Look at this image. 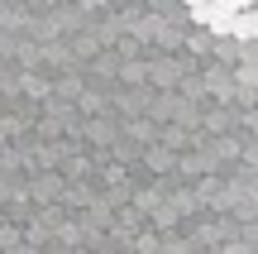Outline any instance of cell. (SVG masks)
<instances>
[{
    "label": "cell",
    "mask_w": 258,
    "mask_h": 254,
    "mask_svg": "<svg viewBox=\"0 0 258 254\" xmlns=\"http://www.w3.org/2000/svg\"><path fill=\"white\" fill-rule=\"evenodd\" d=\"M234 38H258V15L239 10V19H234Z\"/></svg>",
    "instance_id": "obj_2"
},
{
    "label": "cell",
    "mask_w": 258,
    "mask_h": 254,
    "mask_svg": "<svg viewBox=\"0 0 258 254\" xmlns=\"http://www.w3.org/2000/svg\"><path fill=\"white\" fill-rule=\"evenodd\" d=\"M191 19H196V24H206L211 34H234V19H239V10L225 5V0H206V5L191 10Z\"/></svg>",
    "instance_id": "obj_1"
},
{
    "label": "cell",
    "mask_w": 258,
    "mask_h": 254,
    "mask_svg": "<svg viewBox=\"0 0 258 254\" xmlns=\"http://www.w3.org/2000/svg\"><path fill=\"white\" fill-rule=\"evenodd\" d=\"M225 5H234V10H253V0H225Z\"/></svg>",
    "instance_id": "obj_3"
},
{
    "label": "cell",
    "mask_w": 258,
    "mask_h": 254,
    "mask_svg": "<svg viewBox=\"0 0 258 254\" xmlns=\"http://www.w3.org/2000/svg\"><path fill=\"white\" fill-rule=\"evenodd\" d=\"M186 5H191V10H196V5H206V0H186Z\"/></svg>",
    "instance_id": "obj_4"
}]
</instances>
